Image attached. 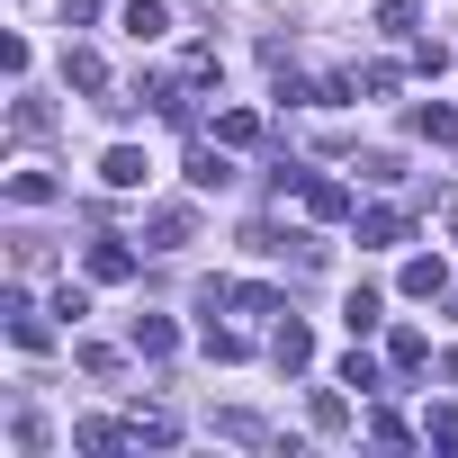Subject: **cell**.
<instances>
[{
  "label": "cell",
  "instance_id": "1",
  "mask_svg": "<svg viewBox=\"0 0 458 458\" xmlns=\"http://www.w3.org/2000/svg\"><path fill=\"white\" fill-rule=\"evenodd\" d=\"M189 234H198V216H189V207H153V216H144V243H153V252H180Z\"/></svg>",
  "mask_w": 458,
  "mask_h": 458
},
{
  "label": "cell",
  "instance_id": "2",
  "mask_svg": "<svg viewBox=\"0 0 458 458\" xmlns=\"http://www.w3.org/2000/svg\"><path fill=\"white\" fill-rule=\"evenodd\" d=\"M126 37L135 46H162L171 37V10H162V0H126Z\"/></svg>",
  "mask_w": 458,
  "mask_h": 458
},
{
  "label": "cell",
  "instance_id": "3",
  "mask_svg": "<svg viewBox=\"0 0 458 458\" xmlns=\"http://www.w3.org/2000/svg\"><path fill=\"white\" fill-rule=\"evenodd\" d=\"M189 189H234V162H225L216 144H198L189 153Z\"/></svg>",
  "mask_w": 458,
  "mask_h": 458
},
{
  "label": "cell",
  "instance_id": "4",
  "mask_svg": "<svg viewBox=\"0 0 458 458\" xmlns=\"http://www.w3.org/2000/svg\"><path fill=\"white\" fill-rule=\"evenodd\" d=\"M99 180H108V189H144V153H135V144H108Z\"/></svg>",
  "mask_w": 458,
  "mask_h": 458
},
{
  "label": "cell",
  "instance_id": "5",
  "mask_svg": "<svg viewBox=\"0 0 458 458\" xmlns=\"http://www.w3.org/2000/svg\"><path fill=\"white\" fill-rule=\"evenodd\" d=\"M90 279H135V252H126L117 234H99V243H90Z\"/></svg>",
  "mask_w": 458,
  "mask_h": 458
},
{
  "label": "cell",
  "instance_id": "6",
  "mask_svg": "<svg viewBox=\"0 0 458 458\" xmlns=\"http://www.w3.org/2000/svg\"><path fill=\"white\" fill-rule=\"evenodd\" d=\"M126 440H144V449H171V440H180V422H171L162 404H144V413L126 422Z\"/></svg>",
  "mask_w": 458,
  "mask_h": 458
},
{
  "label": "cell",
  "instance_id": "7",
  "mask_svg": "<svg viewBox=\"0 0 458 458\" xmlns=\"http://www.w3.org/2000/svg\"><path fill=\"white\" fill-rule=\"evenodd\" d=\"M360 243H369V252L404 243V216H395V207H369V216H360Z\"/></svg>",
  "mask_w": 458,
  "mask_h": 458
},
{
  "label": "cell",
  "instance_id": "8",
  "mask_svg": "<svg viewBox=\"0 0 458 458\" xmlns=\"http://www.w3.org/2000/svg\"><path fill=\"white\" fill-rule=\"evenodd\" d=\"M64 81H72V90H108V64H99L90 46H72V55H64Z\"/></svg>",
  "mask_w": 458,
  "mask_h": 458
},
{
  "label": "cell",
  "instance_id": "9",
  "mask_svg": "<svg viewBox=\"0 0 458 458\" xmlns=\"http://www.w3.org/2000/svg\"><path fill=\"white\" fill-rule=\"evenodd\" d=\"M342 324H351V333H377V324H386V297H377V288H351Z\"/></svg>",
  "mask_w": 458,
  "mask_h": 458
},
{
  "label": "cell",
  "instance_id": "10",
  "mask_svg": "<svg viewBox=\"0 0 458 458\" xmlns=\"http://www.w3.org/2000/svg\"><path fill=\"white\" fill-rule=\"evenodd\" d=\"M10 333H19V351H46L55 333H46V315L28 306V297H10Z\"/></svg>",
  "mask_w": 458,
  "mask_h": 458
},
{
  "label": "cell",
  "instance_id": "11",
  "mask_svg": "<svg viewBox=\"0 0 458 458\" xmlns=\"http://www.w3.org/2000/svg\"><path fill=\"white\" fill-rule=\"evenodd\" d=\"M270 360H279V369H306V360H315L306 324H279V333H270Z\"/></svg>",
  "mask_w": 458,
  "mask_h": 458
},
{
  "label": "cell",
  "instance_id": "12",
  "mask_svg": "<svg viewBox=\"0 0 458 458\" xmlns=\"http://www.w3.org/2000/svg\"><path fill=\"white\" fill-rule=\"evenodd\" d=\"M171 342H180V333H171L162 315H135V351H144V360H171Z\"/></svg>",
  "mask_w": 458,
  "mask_h": 458
},
{
  "label": "cell",
  "instance_id": "13",
  "mask_svg": "<svg viewBox=\"0 0 458 458\" xmlns=\"http://www.w3.org/2000/svg\"><path fill=\"white\" fill-rule=\"evenodd\" d=\"M386 360H395V369H422V360H431V342H422L413 324H395V333H386Z\"/></svg>",
  "mask_w": 458,
  "mask_h": 458
},
{
  "label": "cell",
  "instance_id": "14",
  "mask_svg": "<svg viewBox=\"0 0 458 458\" xmlns=\"http://www.w3.org/2000/svg\"><path fill=\"white\" fill-rule=\"evenodd\" d=\"M413 135H431V144H458V108H440V99H431V108H413Z\"/></svg>",
  "mask_w": 458,
  "mask_h": 458
},
{
  "label": "cell",
  "instance_id": "15",
  "mask_svg": "<svg viewBox=\"0 0 458 458\" xmlns=\"http://www.w3.org/2000/svg\"><path fill=\"white\" fill-rule=\"evenodd\" d=\"M306 207H315V216H351V189H342V180H306Z\"/></svg>",
  "mask_w": 458,
  "mask_h": 458
},
{
  "label": "cell",
  "instance_id": "16",
  "mask_svg": "<svg viewBox=\"0 0 458 458\" xmlns=\"http://www.w3.org/2000/svg\"><path fill=\"white\" fill-rule=\"evenodd\" d=\"M440 288H449L440 261H404V297H440Z\"/></svg>",
  "mask_w": 458,
  "mask_h": 458
},
{
  "label": "cell",
  "instance_id": "17",
  "mask_svg": "<svg viewBox=\"0 0 458 458\" xmlns=\"http://www.w3.org/2000/svg\"><path fill=\"white\" fill-rule=\"evenodd\" d=\"M252 135H261L252 108H225V117H216V144H252Z\"/></svg>",
  "mask_w": 458,
  "mask_h": 458
},
{
  "label": "cell",
  "instance_id": "18",
  "mask_svg": "<svg viewBox=\"0 0 458 458\" xmlns=\"http://www.w3.org/2000/svg\"><path fill=\"white\" fill-rule=\"evenodd\" d=\"M10 198H19V207H46L55 180H46V171H10Z\"/></svg>",
  "mask_w": 458,
  "mask_h": 458
},
{
  "label": "cell",
  "instance_id": "19",
  "mask_svg": "<svg viewBox=\"0 0 458 458\" xmlns=\"http://www.w3.org/2000/svg\"><path fill=\"white\" fill-rule=\"evenodd\" d=\"M216 431H225V440H270V422H261V413H216Z\"/></svg>",
  "mask_w": 458,
  "mask_h": 458
},
{
  "label": "cell",
  "instance_id": "20",
  "mask_svg": "<svg viewBox=\"0 0 458 458\" xmlns=\"http://www.w3.org/2000/svg\"><path fill=\"white\" fill-rule=\"evenodd\" d=\"M46 126H55V108H46V99H19V135H28V144H37V135H46Z\"/></svg>",
  "mask_w": 458,
  "mask_h": 458
},
{
  "label": "cell",
  "instance_id": "21",
  "mask_svg": "<svg viewBox=\"0 0 458 458\" xmlns=\"http://www.w3.org/2000/svg\"><path fill=\"white\" fill-rule=\"evenodd\" d=\"M342 386H360V395H369V386H377V360H369V351H351V360H342Z\"/></svg>",
  "mask_w": 458,
  "mask_h": 458
},
{
  "label": "cell",
  "instance_id": "22",
  "mask_svg": "<svg viewBox=\"0 0 458 458\" xmlns=\"http://www.w3.org/2000/svg\"><path fill=\"white\" fill-rule=\"evenodd\" d=\"M10 440H19V449H28V458H37V449H46V440H55V431H46V422H37V413H19V422H10Z\"/></svg>",
  "mask_w": 458,
  "mask_h": 458
},
{
  "label": "cell",
  "instance_id": "23",
  "mask_svg": "<svg viewBox=\"0 0 458 458\" xmlns=\"http://www.w3.org/2000/svg\"><path fill=\"white\" fill-rule=\"evenodd\" d=\"M422 431H431V440H440V449H458V413H431V422H422Z\"/></svg>",
  "mask_w": 458,
  "mask_h": 458
}]
</instances>
